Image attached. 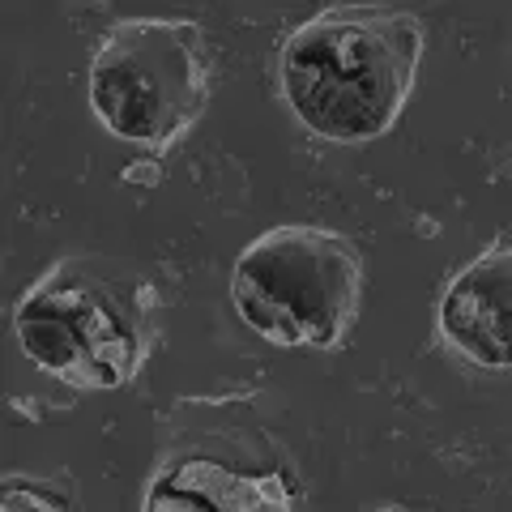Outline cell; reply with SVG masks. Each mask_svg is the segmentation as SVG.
Segmentation results:
<instances>
[{"label":"cell","mask_w":512,"mask_h":512,"mask_svg":"<svg viewBox=\"0 0 512 512\" xmlns=\"http://www.w3.org/2000/svg\"><path fill=\"white\" fill-rule=\"evenodd\" d=\"M423 56V22L406 9L346 5L308 18L282 47V86L320 137L367 141L393 128Z\"/></svg>","instance_id":"6da1fadb"},{"label":"cell","mask_w":512,"mask_h":512,"mask_svg":"<svg viewBox=\"0 0 512 512\" xmlns=\"http://www.w3.org/2000/svg\"><path fill=\"white\" fill-rule=\"evenodd\" d=\"M239 316L278 346H333L359 312L363 261L320 227H278L244 248L231 278Z\"/></svg>","instance_id":"7a4b0ae2"},{"label":"cell","mask_w":512,"mask_h":512,"mask_svg":"<svg viewBox=\"0 0 512 512\" xmlns=\"http://www.w3.org/2000/svg\"><path fill=\"white\" fill-rule=\"evenodd\" d=\"M210 60L192 22L137 18L107 30L90 69V99L111 133L163 150L201 116Z\"/></svg>","instance_id":"3957f363"},{"label":"cell","mask_w":512,"mask_h":512,"mask_svg":"<svg viewBox=\"0 0 512 512\" xmlns=\"http://www.w3.org/2000/svg\"><path fill=\"white\" fill-rule=\"evenodd\" d=\"M444 338L461 355L483 367H508V329H512V261L504 248L483 252L470 269H461L440 303Z\"/></svg>","instance_id":"277c9868"},{"label":"cell","mask_w":512,"mask_h":512,"mask_svg":"<svg viewBox=\"0 0 512 512\" xmlns=\"http://www.w3.org/2000/svg\"><path fill=\"white\" fill-rule=\"evenodd\" d=\"M295 495L282 478H239L218 461H184L163 483H154L146 508H291Z\"/></svg>","instance_id":"5b68a950"},{"label":"cell","mask_w":512,"mask_h":512,"mask_svg":"<svg viewBox=\"0 0 512 512\" xmlns=\"http://www.w3.org/2000/svg\"><path fill=\"white\" fill-rule=\"evenodd\" d=\"M18 338L39 367L64 376L77 389L86 367V346H82V333H77L69 291L43 286V291L30 295L18 308Z\"/></svg>","instance_id":"8992f818"},{"label":"cell","mask_w":512,"mask_h":512,"mask_svg":"<svg viewBox=\"0 0 512 512\" xmlns=\"http://www.w3.org/2000/svg\"><path fill=\"white\" fill-rule=\"evenodd\" d=\"M5 508H69V500L64 495H47V491H35V495H18V491H5V500H0Z\"/></svg>","instance_id":"52a82bcc"},{"label":"cell","mask_w":512,"mask_h":512,"mask_svg":"<svg viewBox=\"0 0 512 512\" xmlns=\"http://www.w3.org/2000/svg\"><path fill=\"white\" fill-rule=\"evenodd\" d=\"M124 180L128 184H158V180H163V171H158L154 163H137V167L124 171Z\"/></svg>","instance_id":"ba28073f"}]
</instances>
